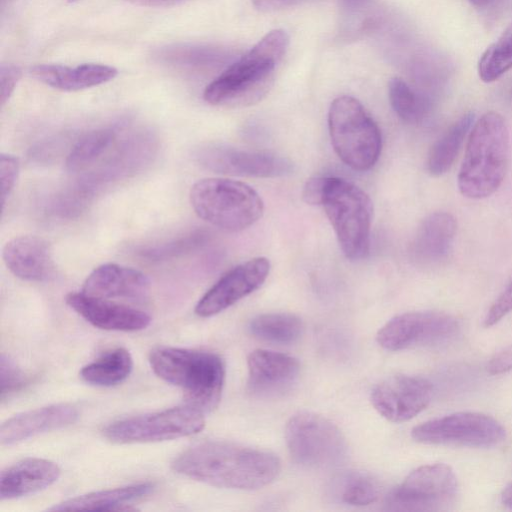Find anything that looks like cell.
<instances>
[{"mask_svg": "<svg viewBox=\"0 0 512 512\" xmlns=\"http://www.w3.org/2000/svg\"><path fill=\"white\" fill-rule=\"evenodd\" d=\"M172 468L211 486L255 490L277 478L280 461L268 451L225 441H205L180 453Z\"/></svg>", "mask_w": 512, "mask_h": 512, "instance_id": "6da1fadb", "label": "cell"}, {"mask_svg": "<svg viewBox=\"0 0 512 512\" xmlns=\"http://www.w3.org/2000/svg\"><path fill=\"white\" fill-rule=\"evenodd\" d=\"M509 162V131L502 115L483 114L469 134L458 173V189L469 199H484L502 184Z\"/></svg>", "mask_w": 512, "mask_h": 512, "instance_id": "7a4b0ae2", "label": "cell"}, {"mask_svg": "<svg viewBox=\"0 0 512 512\" xmlns=\"http://www.w3.org/2000/svg\"><path fill=\"white\" fill-rule=\"evenodd\" d=\"M149 363L159 378L183 391L187 405L204 414L218 406L225 379V366L219 355L202 350L159 347L151 351Z\"/></svg>", "mask_w": 512, "mask_h": 512, "instance_id": "3957f363", "label": "cell"}, {"mask_svg": "<svg viewBox=\"0 0 512 512\" xmlns=\"http://www.w3.org/2000/svg\"><path fill=\"white\" fill-rule=\"evenodd\" d=\"M288 43L289 37L282 29L267 33L206 86L204 100L211 105L251 104L258 100L266 92Z\"/></svg>", "mask_w": 512, "mask_h": 512, "instance_id": "277c9868", "label": "cell"}, {"mask_svg": "<svg viewBox=\"0 0 512 512\" xmlns=\"http://www.w3.org/2000/svg\"><path fill=\"white\" fill-rule=\"evenodd\" d=\"M190 203L199 218L226 231H241L264 213L260 195L247 183L227 178H204L190 189Z\"/></svg>", "mask_w": 512, "mask_h": 512, "instance_id": "5b68a950", "label": "cell"}, {"mask_svg": "<svg viewBox=\"0 0 512 512\" xmlns=\"http://www.w3.org/2000/svg\"><path fill=\"white\" fill-rule=\"evenodd\" d=\"M328 129L336 154L347 166L367 171L376 164L382 148L381 132L357 99L340 96L333 100Z\"/></svg>", "mask_w": 512, "mask_h": 512, "instance_id": "8992f818", "label": "cell"}, {"mask_svg": "<svg viewBox=\"0 0 512 512\" xmlns=\"http://www.w3.org/2000/svg\"><path fill=\"white\" fill-rule=\"evenodd\" d=\"M346 258H365L370 250L373 205L369 196L354 183L328 177L321 204Z\"/></svg>", "mask_w": 512, "mask_h": 512, "instance_id": "52a82bcc", "label": "cell"}, {"mask_svg": "<svg viewBox=\"0 0 512 512\" xmlns=\"http://www.w3.org/2000/svg\"><path fill=\"white\" fill-rule=\"evenodd\" d=\"M285 439L291 458L305 467L338 466L347 456L348 446L341 431L315 413L293 415L286 424Z\"/></svg>", "mask_w": 512, "mask_h": 512, "instance_id": "ba28073f", "label": "cell"}, {"mask_svg": "<svg viewBox=\"0 0 512 512\" xmlns=\"http://www.w3.org/2000/svg\"><path fill=\"white\" fill-rule=\"evenodd\" d=\"M204 426V413L187 405L117 420L103 434L114 443H148L191 436Z\"/></svg>", "mask_w": 512, "mask_h": 512, "instance_id": "9c48e42d", "label": "cell"}, {"mask_svg": "<svg viewBox=\"0 0 512 512\" xmlns=\"http://www.w3.org/2000/svg\"><path fill=\"white\" fill-rule=\"evenodd\" d=\"M412 438L423 444L490 448L506 439V430L493 417L479 412H456L415 426Z\"/></svg>", "mask_w": 512, "mask_h": 512, "instance_id": "30bf717a", "label": "cell"}, {"mask_svg": "<svg viewBox=\"0 0 512 512\" xmlns=\"http://www.w3.org/2000/svg\"><path fill=\"white\" fill-rule=\"evenodd\" d=\"M458 483L453 469L434 463L413 470L388 498L390 509L401 511L447 510L456 500Z\"/></svg>", "mask_w": 512, "mask_h": 512, "instance_id": "8fae6325", "label": "cell"}, {"mask_svg": "<svg viewBox=\"0 0 512 512\" xmlns=\"http://www.w3.org/2000/svg\"><path fill=\"white\" fill-rule=\"evenodd\" d=\"M459 330L458 320L442 311H413L399 314L380 328L376 339L389 351L438 344Z\"/></svg>", "mask_w": 512, "mask_h": 512, "instance_id": "7c38bea8", "label": "cell"}, {"mask_svg": "<svg viewBox=\"0 0 512 512\" xmlns=\"http://www.w3.org/2000/svg\"><path fill=\"white\" fill-rule=\"evenodd\" d=\"M194 157L205 169L232 176L277 178L294 171V164L282 155L242 150L219 143L200 146L195 150Z\"/></svg>", "mask_w": 512, "mask_h": 512, "instance_id": "4fadbf2b", "label": "cell"}, {"mask_svg": "<svg viewBox=\"0 0 512 512\" xmlns=\"http://www.w3.org/2000/svg\"><path fill=\"white\" fill-rule=\"evenodd\" d=\"M432 384L425 378L397 374L375 386L371 403L375 410L391 422H405L421 413L430 403Z\"/></svg>", "mask_w": 512, "mask_h": 512, "instance_id": "5bb4252c", "label": "cell"}, {"mask_svg": "<svg viewBox=\"0 0 512 512\" xmlns=\"http://www.w3.org/2000/svg\"><path fill=\"white\" fill-rule=\"evenodd\" d=\"M270 272V262L265 257H255L226 272L200 298L195 313L211 317L261 287Z\"/></svg>", "mask_w": 512, "mask_h": 512, "instance_id": "9a60e30c", "label": "cell"}, {"mask_svg": "<svg viewBox=\"0 0 512 512\" xmlns=\"http://www.w3.org/2000/svg\"><path fill=\"white\" fill-rule=\"evenodd\" d=\"M249 392L257 397L271 398L288 392L300 373L299 361L287 354L256 349L247 358Z\"/></svg>", "mask_w": 512, "mask_h": 512, "instance_id": "2e32d148", "label": "cell"}, {"mask_svg": "<svg viewBox=\"0 0 512 512\" xmlns=\"http://www.w3.org/2000/svg\"><path fill=\"white\" fill-rule=\"evenodd\" d=\"M65 301L87 322L103 330L134 332L151 323V317L142 310L82 292L69 293Z\"/></svg>", "mask_w": 512, "mask_h": 512, "instance_id": "e0dca14e", "label": "cell"}, {"mask_svg": "<svg viewBox=\"0 0 512 512\" xmlns=\"http://www.w3.org/2000/svg\"><path fill=\"white\" fill-rule=\"evenodd\" d=\"M7 269L17 278L30 282L49 281L56 275V266L49 243L34 235L17 236L2 249Z\"/></svg>", "mask_w": 512, "mask_h": 512, "instance_id": "ac0fdd59", "label": "cell"}, {"mask_svg": "<svg viewBox=\"0 0 512 512\" xmlns=\"http://www.w3.org/2000/svg\"><path fill=\"white\" fill-rule=\"evenodd\" d=\"M150 287V279L143 272L116 263H105L87 276L81 292L103 299L142 300L148 296Z\"/></svg>", "mask_w": 512, "mask_h": 512, "instance_id": "d6986e66", "label": "cell"}, {"mask_svg": "<svg viewBox=\"0 0 512 512\" xmlns=\"http://www.w3.org/2000/svg\"><path fill=\"white\" fill-rule=\"evenodd\" d=\"M79 417L71 404H53L17 414L0 427V441L11 446L35 435L69 426Z\"/></svg>", "mask_w": 512, "mask_h": 512, "instance_id": "ffe728a7", "label": "cell"}, {"mask_svg": "<svg viewBox=\"0 0 512 512\" xmlns=\"http://www.w3.org/2000/svg\"><path fill=\"white\" fill-rule=\"evenodd\" d=\"M39 82L65 92L96 87L113 80L117 69L99 63H84L71 67L60 64H39L30 70Z\"/></svg>", "mask_w": 512, "mask_h": 512, "instance_id": "44dd1931", "label": "cell"}, {"mask_svg": "<svg viewBox=\"0 0 512 512\" xmlns=\"http://www.w3.org/2000/svg\"><path fill=\"white\" fill-rule=\"evenodd\" d=\"M60 468L50 460L27 458L1 472L0 498L10 500L41 491L60 476Z\"/></svg>", "mask_w": 512, "mask_h": 512, "instance_id": "7402d4cb", "label": "cell"}, {"mask_svg": "<svg viewBox=\"0 0 512 512\" xmlns=\"http://www.w3.org/2000/svg\"><path fill=\"white\" fill-rule=\"evenodd\" d=\"M457 231V222L448 212L429 214L420 223L412 242L416 260L425 264L437 263L449 253Z\"/></svg>", "mask_w": 512, "mask_h": 512, "instance_id": "603a6c76", "label": "cell"}, {"mask_svg": "<svg viewBox=\"0 0 512 512\" xmlns=\"http://www.w3.org/2000/svg\"><path fill=\"white\" fill-rule=\"evenodd\" d=\"M153 487L151 483H138L114 489L91 492L55 504L48 510H130L129 503L148 495L153 490Z\"/></svg>", "mask_w": 512, "mask_h": 512, "instance_id": "cb8c5ba5", "label": "cell"}, {"mask_svg": "<svg viewBox=\"0 0 512 512\" xmlns=\"http://www.w3.org/2000/svg\"><path fill=\"white\" fill-rule=\"evenodd\" d=\"M473 121V113L464 114L451 124L432 145L426 163L430 175L439 177L452 167Z\"/></svg>", "mask_w": 512, "mask_h": 512, "instance_id": "d4e9b609", "label": "cell"}, {"mask_svg": "<svg viewBox=\"0 0 512 512\" xmlns=\"http://www.w3.org/2000/svg\"><path fill=\"white\" fill-rule=\"evenodd\" d=\"M133 369V359L125 348L110 350L80 371L81 379L93 386L111 387L125 381Z\"/></svg>", "mask_w": 512, "mask_h": 512, "instance_id": "484cf974", "label": "cell"}, {"mask_svg": "<svg viewBox=\"0 0 512 512\" xmlns=\"http://www.w3.org/2000/svg\"><path fill=\"white\" fill-rule=\"evenodd\" d=\"M117 131L112 127L92 129L83 134L70 148L65 166L70 173L86 170L112 146Z\"/></svg>", "mask_w": 512, "mask_h": 512, "instance_id": "4316f807", "label": "cell"}, {"mask_svg": "<svg viewBox=\"0 0 512 512\" xmlns=\"http://www.w3.org/2000/svg\"><path fill=\"white\" fill-rule=\"evenodd\" d=\"M249 330L259 339L278 344H291L302 335L303 324L294 314L266 313L253 318Z\"/></svg>", "mask_w": 512, "mask_h": 512, "instance_id": "83f0119b", "label": "cell"}, {"mask_svg": "<svg viewBox=\"0 0 512 512\" xmlns=\"http://www.w3.org/2000/svg\"><path fill=\"white\" fill-rule=\"evenodd\" d=\"M331 489L336 499L352 506L372 504L380 495L377 480L372 475L359 471L345 472L336 477Z\"/></svg>", "mask_w": 512, "mask_h": 512, "instance_id": "f1b7e54d", "label": "cell"}, {"mask_svg": "<svg viewBox=\"0 0 512 512\" xmlns=\"http://www.w3.org/2000/svg\"><path fill=\"white\" fill-rule=\"evenodd\" d=\"M512 69V23L501 36L482 54L478 62V74L483 82L499 79Z\"/></svg>", "mask_w": 512, "mask_h": 512, "instance_id": "f546056e", "label": "cell"}, {"mask_svg": "<svg viewBox=\"0 0 512 512\" xmlns=\"http://www.w3.org/2000/svg\"><path fill=\"white\" fill-rule=\"evenodd\" d=\"M388 95L394 112L407 123L421 121L428 111L427 100L400 78L389 81Z\"/></svg>", "mask_w": 512, "mask_h": 512, "instance_id": "4dcf8cb0", "label": "cell"}, {"mask_svg": "<svg viewBox=\"0 0 512 512\" xmlns=\"http://www.w3.org/2000/svg\"><path fill=\"white\" fill-rule=\"evenodd\" d=\"M207 234L195 231L161 244L141 250L142 257L150 261H165L189 253L205 243Z\"/></svg>", "mask_w": 512, "mask_h": 512, "instance_id": "1f68e13d", "label": "cell"}, {"mask_svg": "<svg viewBox=\"0 0 512 512\" xmlns=\"http://www.w3.org/2000/svg\"><path fill=\"white\" fill-rule=\"evenodd\" d=\"M0 378L2 400L21 390L29 381L25 372L5 354L0 358Z\"/></svg>", "mask_w": 512, "mask_h": 512, "instance_id": "d6a6232c", "label": "cell"}, {"mask_svg": "<svg viewBox=\"0 0 512 512\" xmlns=\"http://www.w3.org/2000/svg\"><path fill=\"white\" fill-rule=\"evenodd\" d=\"M20 171L19 159L8 153L0 155V179H1V196L3 207L7 199L13 192Z\"/></svg>", "mask_w": 512, "mask_h": 512, "instance_id": "836d02e7", "label": "cell"}, {"mask_svg": "<svg viewBox=\"0 0 512 512\" xmlns=\"http://www.w3.org/2000/svg\"><path fill=\"white\" fill-rule=\"evenodd\" d=\"M512 311V278L492 303L484 319V327H492Z\"/></svg>", "mask_w": 512, "mask_h": 512, "instance_id": "e575fe53", "label": "cell"}, {"mask_svg": "<svg viewBox=\"0 0 512 512\" xmlns=\"http://www.w3.org/2000/svg\"><path fill=\"white\" fill-rule=\"evenodd\" d=\"M21 75L22 71L18 66L9 63L1 65V106H4L12 96Z\"/></svg>", "mask_w": 512, "mask_h": 512, "instance_id": "d590c367", "label": "cell"}, {"mask_svg": "<svg viewBox=\"0 0 512 512\" xmlns=\"http://www.w3.org/2000/svg\"><path fill=\"white\" fill-rule=\"evenodd\" d=\"M512 370V344L496 352L487 362L489 375H501Z\"/></svg>", "mask_w": 512, "mask_h": 512, "instance_id": "8d00e7d4", "label": "cell"}, {"mask_svg": "<svg viewBox=\"0 0 512 512\" xmlns=\"http://www.w3.org/2000/svg\"><path fill=\"white\" fill-rule=\"evenodd\" d=\"M327 178L317 176L307 180L302 191V198L305 203L310 205L322 204Z\"/></svg>", "mask_w": 512, "mask_h": 512, "instance_id": "74e56055", "label": "cell"}, {"mask_svg": "<svg viewBox=\"0 0 512 512\" xmlns=\"http://www.w3.org/2000/svg\"><path fill=\"white\" fill-rule=\"evenodd\" d=\"M311 0H252L255 8L261 11H274L305 3Z\"/></svg>", "mask_w": 512, "mask_h": 512, "instance_id": "f35d334b", "label": "cell"}, {"mask_svg": "<svg viewBox=\"0 0 512 512\" xmlns=\"http://www.w3.org/2000/svg\"><path fill=\"white\" fill-rule=\"evenodd\" d=\"M133 4L146 6V7H167L173 6L184 0H126Z\"/></svg>", "mask_w": 512, "mask_h": 512, "instance_id": "ab89813d", "label": "cell"}, {"mask_svg": "<svg viewBox=\"0 0 512 512\" xmlns=\"http://www.w3.org/2000/svg\"><path fill=\"white\" fill-rule=\"evenodd\" d=\"M502 503L512 509V482L508 484L501 494Z\"/></svg>", "mask_w": 512, "mask_h": 512, "instance_id": "60d3db41", "label": "cell"}, {"mask_svg": "<svg viewBox=\"0 0 512 512\" xmlns=\"http://www.w3.org/2000/svg\"><path fill=\"white\" fill-rule=\"evenodd\" d=\"M474 6L478 8H486L495 3L496 0H469Z\"/></svg>", "mask_w": 512, "mask_h": 512, "instance_id": "b9f144b4", "label": "cell"}, {"mask_svg": "<svg viewBox=\"0 0 512 512\" xmlns=\"http://www.w3.org/2000/svg\"><path fill=\"white\" fill-rule=\"evenodd\" d=\"M343 3L349 7H356L362 5L366 0H342Z\"/></svg>", "mask_w": 512, "mask_h": 512, "instance_id": "7bdbcfd3", "label": "cell"}, {"mask_svg": "<svg viewBox=\"0 0 512 512\" xmlns=\"http://www.w3.org/2000/svg\"><path fill=\"white\" fill-rule=\"evenodd\" d=\"M69 3H73V2H76V1H79V0H67Z\"/></svg>", "mask_w": 512, "mask_h": 512, "instance_id": "ee69618b", "label": "cell"}]
</instances>
